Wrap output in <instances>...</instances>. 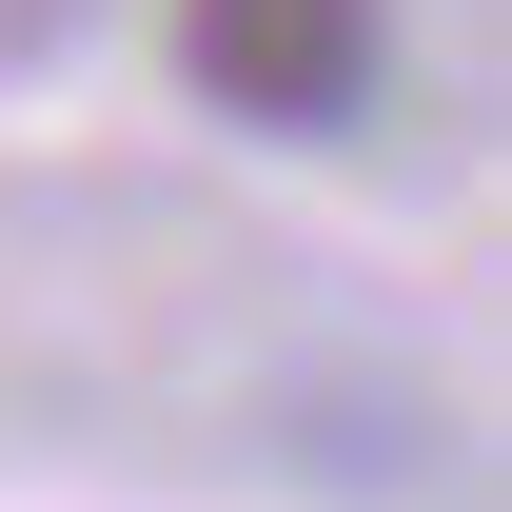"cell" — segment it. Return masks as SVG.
<instances>
[{
    "mask_svg": "<svg viewBox=\"0 0 512 512\" xmlns=\"http://www.w3.org/2000/svg\"><path fill=\"white\" fill-rule=\"evenodd\" d=\"M178 79L256 138H355L394 79V0H178Z\"/></svg>",
    "mask_w": 512,
    "mask_h": 512,
    "instance_id": "obj_1",
    "label": "cell"
}]
</instances>
